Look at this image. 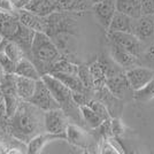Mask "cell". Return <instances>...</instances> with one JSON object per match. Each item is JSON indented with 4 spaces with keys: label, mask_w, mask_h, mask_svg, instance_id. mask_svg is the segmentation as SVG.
Here are the masks:
<instances>
[{
    "label": "cell",
    "mask_w": 154,
    "mask_h": 154,
    "mask_svg": "<svg viewBox=\"0 0 154 154\" xmlns=\"http://www.w3.org/2000/svg\"><path fill=\"white\" fill-rule=\"evenodd\" d=\"M16 74H5L0 82L1 94H17L16 93Z\"/></svg>",
    "instance_id": "484cf974"
},
{
    "label": "cell",
    "mask_w": 154,
    "mask_h": 154,
    "mask_svg": "<svg viewBox=\"0 0 154 154\" xmlns=\"http://www.w3.org/2000/svg\"><path fill=\"white\" fill-rule=\"evenodd\" d=\"M69 123V117L63 109L55 108L44 112V127L46 132L67 137L66 131Z\"/></svg>",
    "instance_id": "3957f363"
},
{
    "label": "cell",
    "mask_w": 154,
    "mask_h": 154,
    "mask_svg": "<svg viewBox=\"0 0 154 154\" xmlns=\"http://www.w3.org/2000/svg\"><path fill=\"white\" fill-rule=\"evenodd\" d=\"M143 55H144V59L149 62V63L154 64V43H152L151 45L146 48V51L143 52Z\"/></svg>",
    "instance_id": "d590c367"
},
{
    "label": "cell",
    "mask_w": 154,
    "mask_h": 154,
    "mask_svg": "<svg viewBox=\"0 0 154 154\" xmlns=\"http://www.w3.org/2000/svg\"><path fill=\"white\" fill-rule=\"evenodd\" d=\"M16 14L19 16L21 23L28 26L29 29H31L36 32H47L48 24H47V19L46 17H42L37 14L26 11L24 8L17 9Z\"/></svg>",
    "instance_id": "4fadbf2b"
},
{
    "label": "cell",
    "mask_w": 154,
    "mask_h": 154,
    "mask_svg": "<svg viewBox=\"0 0 154 154\" xmlns=\"http://www.w3.org/2000/svg\"><path fill=\"white\" fill-rule=\"evenodd\" d=\"M36 84H37L36 79L23 76L16 77V93L21 98V100L28 101L31 98L36 89Z\"/></svg>",
    "instance_id": "ffe728a7"
},
{
    "label": "cell",
    "mask_w": 154,
    "mask_h": 154,
    "mask_svg": "<svg viewBox=\"0 0 154 154\" xmlns=\"http://www.w3.org/2000/svg\"><path fill=\"white\" fill-rule=\"evenodd\" d=\"M79 109H81V113H82L83 122L90 129H92V130L97 129L103 122V119L98 115L96 112L91 108L90 106H88V105H82V106H79Z\"/></svg>",
    "instance_id": "7402d4cb"
},
{
    "label": "cell",
    "mask_w": 154,
    "mask_h": 154,
    "mask_svg": "<svg viewBox=\"0 0 154 154\" xmlns=\"http://www.w3.org/2000/svg\"><path fill=\"white\" fill-rule=\"evenodd\" d=\"M64 72V74H72V75H77L78 74V64L74 63L69 61L68 59L61 58L59 59L55 63L53 64L52 69L50 72Z\"/></svg>",
    "instance_id": "cb8c5ba5"
},
{
    "label": "cell",
    "mask_w": 154,
    "mask_h": 154,
    "mask_svg": "<svg viewBox=\"0 0 154 154\" xmlns=\"http://www.w3.org/2000/svg\"><path fill=\"white\" fill-rule=\"evenodd\" d=\"M57 139H67V137L61 135H53L46 131L44 134H38L26 143V152L32 154L40 153L43 152L44 147L50 141L57 140Z\"/></svg>",
    "instance_id": "2e32d148"
},
{
    "label": "cell",
    "mask_w": 154,
    "mask_h": 154,
    "mask_svg": "<svg viewBox=\"0 0 154 154\" xmlns=\"http://www.w3.org/2000/svg\"><path fill=\"white\" fill-rule=\"evenodd\" d=\"M90 70L93 77V83H94V90H99L103 86H106V72L103 70V66L100 62L96 60L93 63L90 64Z\"/></svg>",
    "instance_id": "603a6c76"
},
{
    "label": "cell",
    "mask_w": 154,
    "mask_h": 154,
    "mask_svg": "<svg viewBox=\"0 0 154 154\" xmlns=\"http://www.w3.org/2000/svg\"><path fill=\"white\" fill-rule=\"evenodd\" d=\"M0 66L5 71V74H15L16 62L11 59L4 51L0 52Z\"/></svg>",
    "instance_id": "1f68e13d"
},
{
    "label": "cell",
    "mask_w": 154,
    "mask_h": 154,
    "mask_svg": "<svg viewBox=\"0 0 154 154\" xmlns=\"http://www.w3.org/2000/svg\"><path fill=\"white\" fill-rule=\"evenodd\" d=\"M23 24L17 14L0 12V35L7 40H14L20 33Z\"/></svg>",
    "instance_id": "ba28073f"
},
{
    "label": "cell",
    "mask_w": 154,
    "mask_h": 154,
    "mask_svg": "<svg viewBox=\"0 0 154 154\" xmlns=\"http://www.w3.org/2000/svg\"><path fill=\"white\" fill-rule=\"evenodd\" d=\"M67 140L70 144L81 148H89L91 145L90 135L77 124L69 123L67 128Z\"/></svg>",
    "instance_id": "9a60e30c"
},
{
    "label": "cell",
    "mask_w": 154,
    "mask_h": 154,
    "mask_svg": "<svg viewBox=\"0 0 154 154\" xmlns=\"http://www.w3.org/2000/svg\"><path fill=\"white\" fill-rule=\"evenodd\" d=\"M116 9L132 19H138L143 15L140 0H116Z\"/></svg>",
    "instance_id": "44dd1931"
},
{
    "label": "cell",
    "mask_w": 154,
    "mask_h": 154,
    "mask_svg": "<svg viewBox=\"0 0 154 154\" xmlns=\"http://www.w3.org/2000/svg\"><path fill=\"white\" fill-rule=\"evenodd\" d=\"M2 97H4L5 109H6V117L9 120L15 114V112L22 100L17 94H2Z\"/></svg>",
    "instance_id": "f1b7e54d"
},
{
    "label": "cell",
    "mask_w": 154,
    "mask_h": 154,
    "mask_svg": "<svg viewBox=\"0 0 154 154\" xmlns=\"http://www.w3.org/2000/svg\"><path fill=\"white\" fill-rule=\"evenodd\" d=\"M100 1H103V0H90V2L92 5H94V4H98V2H100Z\"/></svg>",
    "instance_id": "f35d334b"
},
{
    "label": "cell",
    "mask_w": 154,
    "mask_h": 154,
    "mask_svg": "<svg viewBox=\"0 0 154 154\" xmlns=\"http://www.w3.org/2000/svg\"><path fill=\"white\" fill-rule=\"evenodd\" d=\"M110 124H112V132L115 138H119L120 136H122L125 131V127L123 122L120 120V117H112L110 120Z\"/></svg>",
    "instance_id": "d6a6232c"
},
{
    "label": "cell",
    "mask_w": 154,
    "mask_h": 154,
    "mask_svg": "<svg viewBox=\"0 0 154 154\" xmlns=\"http://www.w3.org/2000/svg\"><path fill=\"white\" fill-rule=\"evenodd\" d=\"M53 76H55L58 79H60L62 83L68 86L72 92H81V93H91L94 92L92 90H89L83 82L81 81V78L78 77V75H72V74H64V72H50Z\"/></svg>",
    "instance_id": "e0dca14e"
},
{
    "label": "cell",
    "mask_w": 154,
    "mask_h": 154,
    "mask_svg": "<svg viewBox=\"0 0 154 154\" xmlns=\"http://www.w3.org/2000/svg\"><path fill=\"white\" fill-rule=\"evenodd\" d=\"M15 74L17 76L28 77V78H32V79H36V81L42 78V75L39 72L38 68L32 62L31 59L28 58V57H23L16 62Z\"/></svg>",
    "instance_id": "ac0fdd59"
},
{
    "label": "cell",
    "mask_w": 154,
    "mask_h": 154,
    "mask_svg": "<svg viewBox=\"0 0 154 154\" xmlns=\"http://www.w3.org/2000/svg\"><path fill=\"white\" fill-rule=\"evenodd\" d=\"M17 9L19 8L15 6L13 0H0V12L16 14Z\"/></svg>",
    "instance_id": "836d02e7"
},
{
    "label": "cell",
    "mask_w": 154,
    "mask_h": 154,
    "mask_svg": "<svg viewBox=\"0 0 154 154\" xmlns=\"http://www.w3.org/2000/svg\"><path fill=\"white\" fill-rule=\"evenodd\" d=\"M135 20L136 19H132L129 15H125V14L121 13V12H116L107 31L132 32L134 33Z\"/></svg>",
    "instance_id": "d6986e66"
},
{
    "label": "cell",
    "mask_w": 154,
    "mask_h": 154,
    "mask_svg": "<svg viewBox=\"0 0 154 154\" xmlns=\"http://www.w3.org/2000/svg\"><path fill=\"white\" fill-rule=\"evenodd\" d=\"M128 76L130 85L134 91H138L143 89L145 85H147L154 78V69L144 67V66H137L131 69L125 70Z\"/></svg>",
    "instance_id": "9c48e42d"
},
{
    "label": "cell",
    "mask_w": 154,
    "mask_h": 154,
    "mask_svg": "<svg viewBox=\"0 0 154 154\" xmlns=\"http://www.w3.org/2000/svg\"><path fill=\"white\" fill-rule=\"evenodd\" d=\"M88 106H90L91 108L93 109L97 114L103 119V121H105V120L112 119V116H110V114H109V112H108V109H107V107H106V105H105L103 101H100L99 99L92 98L90 101H89V103H88Z\"/></svg>",
    "instance_id": "4dcf8cb0"
},
{
    "label": "cell",
    "mask_w": 154,
    "mask_h": 154,
    "mask_svg": "<svg viewBox=\"0 0 154 154\" xmlns=\"http://www.w3.org/2000/svg\"><path fill=\"white\" fill-rule=\"evenodd\" d=\"M134 99L138 103H148L154 99V78L143 89L134 92Z\"/></svg>",
    "instance_id": "4316f807"
},
{
    "label": "cell",
    "mask_w": 154,
    "mask_h": 154,
    "mask_svg": "<svg viewBox=\"0 0 154 154\" xmlns=\"http://www.w3.org/2000/svg\"><path fill=\"white\" fill-rule=\"evenodd\" d=\"M153 17H154V15H153Z\"/></svg>",
    "instance_id": "ab89813d"
},
{
    "label": "cell",
    "mask_w": 154,
    "mask_h": 154,
    "mask_svg": "<svg viewBox=\"0 0 154 154\" xmlns=\"http://www.w3.org/2000/svg\"><path fill=\"white\" fill-rule=\"evenodd\" d=\"M94 98L103 101L108 109L112 117H120L123 110V100L115 97L107 86H103L99 90H94Z\"/></svg>",
    "instance_id": "8fae6325"
},
{
    "label": "cell",
    "mask_w": 154,
    "mask_h": 154,
    "mask_svg": "<svg viewBox=\"0 0 154 154\" xmlns=\"http://www.w3.org/2000/svg\"><path fill=\"white\" fill-rule=\"evenodd\" d=\"M32 62L38 68L40 75L51 71L53 64L61 58V52L54 40L46 32H36L32 42L30 57Z\"/></svg>",
    "instance_id": "7a4b0ae2"
},
{
    "label": "cell",
    "mask_w": 154,
    "mask_h": 154,
    "mask_svg": "<svg viewBox=\"0 0 154 154\" xmlns=\"http://www.w3.org/2000/svg\"><path fill=\"white\" fill-rule=\"evenodd\" d=\"M28 101L31 103L32 105H35V106H37L38 108H40L44 112L51 110V109L60 108L59 103L55 100V98L53 97L52 92L50 91V89L47 88V85L42 78L37 81L35 92H33L32 97Z\"/></svg>",
    "instance_id": "277c9868"
},
{
    "label": "cell",
    "mask_w": 154,
    "mask_h": 154,
    "mask_svg": "<svg viewBox=\"0 0 154 154\" xmlns=\"http://www.w3.org/2000/svg\"><path fill=\"white\" fill-rule=\"evenodd\" d=\"M60 12H83L88 9L86 0H58Z\"/></svg>",
    "instance_id": "d4e9b609"
},
{
    "label": "cell",
    "mask_w": 154,
    "mask_h": 154,
    "mask_svg": "<svg viewBox=\"0 0 154 154\" xmlns=\"http://www.w3.org/2000/svg\"><path fill=\"white\" fill-rule=\"evenodd\" d=\"M92 12L96 16L97 21L101 24L103 29L108 30L110 22L114 17L116 9V0H103L92 6Z\"/></svg>",
    "instance_id": "30bf717a"
},
{
    "label": "cell",
    "mask_w": 154,
    "mask_h": 154,
    "mask_svg": "<svg viewBox=\"0 0 154 154\" xmlns=\"http://www.w3.org/2000/svg\"><path fill=\"white\" fill-rule=\"evenodd\" d=\"M109 50H110L109 55L120 67H122L124 70H128V69H131L134 67L141 64V61L139 59L140 57L129 52L128 50L123 48L122 46L117 45L110 40H109Z\"/></svg>",
    "instance_id": "8992f818"
},
{
    "label": "cell",
    "mask_w": 154,
    "mask_h": 154,
    "mask_svg": "<svg viewBox=\"0 0 154 154\" xmlns=\"http://www.w3.org/2000/svg\"><path fill=\"white\" fill-rule=\"evenodd\" d=\"M23 8L42 17H47L59 12V2L58 0H30Z\"/></svg>",
    "instance_id": "5bb4252c"
},
{
    "label": "cell",
    "mask_w": 154,
    "mask_h": 154,
    "mask_svg": "<svg viewBox=\"0 0 154 154\" xmlns=\"http://www.w3.org/2000/svg\"><path fill=\"white\" fill-rule=\"evenodd\" d=\"M7 39H5L1 35H0V52L4 50V46H5V44H6Z\"/></svg>",
    "instance_id": "8d00e7d4"
},
{
    "label": "cell",
    "mask_w": 154,
    "mask_h": 154,
    "mask_svg": "<svg viewBox=\"0 0 154 154\" xmlns=\"http://www.w3.org/2000/svg\"><path fill=\"white\" fill-rule=\"evenodd\" d=\"M4 75H5V71H4V69H2V67L0 66V82H1V79H2Z\"/></svg>",
    "instance_id": "74e56055"
},
{
    "label": "cell",
    "mask_w": 154,
    "mask_h": 154,
    "mask_svg": "<svg viewBox=\"0 0 154 154\" xmlns=\"http://www.w3.org/2000/svg\"><path fill=\"white\" fill-rule=\"evenodd\" d=\"M77 75L89 90L94 91V83H93V77H92L90 70V66H88V64L78 66V74Z\"/></svg>",
    "instance_id": "f546056e"
},
{
    "label": "cell",
    "mask_w": 154,
    "mask_h": 154,
    "mask_svg": "<svg viewBox=\"0 0 154 154\" xmlns=\"http://www.w3.org/2000/svg\"><path fill=\"white\" fill-rule=\"evenodd\" d=\"M106 86L114 96L117 97L121 100L127 99L129 94H131V92H135L130 85V82H129L125 71L119 72L114 76L107 77L106 78Z\"/></svg>",
    "instance_id": "52a82bcc"
},
{
    "label": "cell",
    "mask_w": 154,
    "mask_h": 154,
    "mask_svg": "<svg viewBox=\"0 0 154 154\" xmlns=\"http://www.w3.org/2000/svg\"><path fill=\"white\" fill-rule=\"evenodd\" d=\"M143 15H154V0H140Z\"/></svg>",
    "instance_id": "e575fe53"
},
{
    "label": "cell",
    "mask_w": 154,
    "mask_h": 154,
    "mask_svg": "<svg viewBox=\"0 0 154 154\" xmlns=\"http://www.w3.org/2000/svg\"><path fill=\"white\" fill-rule=\"evenodd\" d=\"M134 33L143 43H147L154 38V17L153 15H141L135 20Z\"/></svg>",
    "instance_id": "7c38bea8"
},
{
    "label": "cell",
    "mask_w": 154,
    "mask_h": 154,
    "mask_svg": "<svg viewBox=\"0 0 154 154\" xmlns=\"http://www.w3.org/2000/svg\"><path fill=\"white\" fill-rule=\"evenodd\" d=\"M2 51L6 53L7 55L11 59H13L15 62H17L20 59H22L23 57H26L24 51L22 50V47L15 43L13 40H7L5 46H4V50Z\"/></svg>",
    "instance_id": "83f0119b"
},
{
    "label": "cell",
    "mask_w": 154,
    "mask_h": 154,
    "mask_svg": "<svg viewBox=\"0 0 154 154\" xmlns=\"http://www.w3.org/2000/svg\"><path fill=\"white\" fill-rule=\"evenodd\" d=\"M40 108L29 101L22 100L15 114L9 119L11 131L20 140L28 143L31 138L45 131L44 127V114Z\"/></svg>",
    "instance_id": "6da1fadb"
},
{
    "label": "cell",
    "mask_w": 154,
    "mask_h": 154,
    "mask_svg": "<svg viewBox=\"0 0 154 154\" xmlns=\"http://www.w3.org/2000/svg\"><path fill=\"white\" fill-rule=\"evenodd\" d=\"M108 40L122 46L123 48L134 53L136 55H143V42L136 37L132 32H121V31H107Z\"/></svg>",
    "instance_id": "5b68a950"
}]
</instances>
